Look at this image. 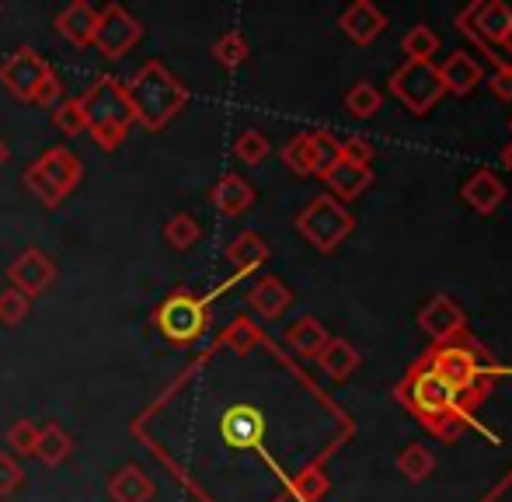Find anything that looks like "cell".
Returning <instances> with one entry per match:
<instances>
[{
    "mask_svg": "<svg viewBox=\"0 0 512 502\" xmlns=\"http://www.w3.org/2000/svg\"><path fill=\"white\" fill-rule=\"evenodd\" d=\"M49 70H53V63H49L46 56H39L32 46H18L11 56L0 60V84H4V91L11 98L32 105L35 91H39V84L49 77Z\"/></svg>",
    "mask_w": 512,
    "mask_h": 502,
    "instance_id": "52a82bcc",
    "label": "cell"
},
{
    "mask_svg": "<svg viewBox=\"0 0 512 502\" xmlns=\"http://www.w3.org/2000/svg\"><path fill=\"white\" fill-rule=\"evenodd\" d=\"M84 178V164L81 157L74 154L70 147H49L21 171V185L28 189V196L39 199L46 210H56L70 192L81 185Z\"/></svg>",
    "mask_w": 512,
    "mask_h": 502,
    "instance_id": "3957f363",
    "label": "cell"
},
{
    "mask_svg": "<svg viewBox=\"0 0 512 502\" xmlns=\"http://www.w3.org/2000/svg\"><path fill=\"white\" fill-rule=\"evenodd\" d=\"M126 95H129V105H133L136 126H143L147 133H161L192 98L189 88H185L161 60L143 63L126 81Z\"/></svg>",
    "mask_w": 512,
    "mask_h": 502,
    "instance_id": "6da1fadb",
    "label": "cell"
},
{
    "mask_svg": "<svg viewBox=\"0 0 512 502\" xmlns=\"http://www.w3.org/2000/svg\"><path fill=\"white\" fill-rule=\"evenodd\" d=\"M21 485H25V468H21V461L14 454H7V450H0V499L14 496Z\"/></svg>",
    "mask_w": 512,
    "mask_h": 502,
    "instance_id": "f35d334b",
    "label": "cell"
},
{
    "mask_svg": "<svg viewBox=\"0 0 512 502\" xmlns=\"http://www.w3.org/2000/svg\"><path fill=\"white\" fill-rule=\"evenodd\" d=\"M317 363H321V370L328 377L345 380V377L356 374V367H359V349L352 346V342H345V339H328V342H324L321 353H317Z\"/></svg>",
    "mask_w": 512,
    "mask_h": 502,
    "instance_id": "d4e9b609",
    "label": "cell"
},
{
    "mask_svg": "<svg viewBox=\"0 0 512 502\" xmlns=\"http://www.w3.org/2000/svg\"><path fill=\"white\" fill-rule=\"evenodd\" d=\"M418 328H422L429 339L446 342V339H453L457 332H464V311L453 304V297L439 293V297H432L429 304L418 311Z\"/></svg>",
    "mask_w": 512,
    "mask_h": 502,
    "instance_id": "9a60e30c",
    "label": "cell"
},
{
    "mask_svg": "<svg viewBox=\"0 0 512 502\" xmlns=\"http://www.w3.org/2000/svg\"><path fill=\"white\" fill-rule=\"evenodd\" d=\"M258 328L255 325H248V321H234V325H230V332L223 335V342H227V346H234L237 353H248L251 346H255L258 342Z\"/></svg>",
    "mask_w": 512,
    "mask_h": 502,
    "instance_id": "60d3db41",
    "label": "cell"
},
{
    "mask_svg": "<svg viewBox=\"0 0 512 502\" xmlns=\"http://www.w3.org/2000/svg\"><path fill=\"white\" fill-rule=\"evenodd\" d=\"M391 91L415 116H425L446 95L443 77H439V70L432 63H405V67H398L391 74Z\"/></svg>",
    "mask_w": 512,
    "mask_h": 502,
    "instance_id": "8992f818",
    "label": "cell"
},
{
    "mask_svg": "<svg viewBox=\"0 0 512 502\" xmlns=\"http://www.w3.org/2000/svg\"><path fill=\"white\" fill-rule=\"evenodd\" d=\"M49 119H53V126L60 129L63 136L84 133V116H81V102H77V98H63L60 105H53Z\"/></svg>",
    "mask_w": 512,
    "mask_h": 502,
    "instance_id": "8d00e7d4",
    "label": "cell"
},
{
    "mask_svg": "<svg viewBox=\"0 0 512 502\" xmlns=\"http://www.w3.org/2000/svg\"><path fill=\"white\" fill-rule=\"evenodd\" d=\"M331 335L324 332V325L317 318H300V321H293L290 328H286V342H290V349L293 353H300V356H317L324 349V342H328Z\"/></svg>",
    "mask_w": 512,
    "mask_h": 502,
    "instance_id": "484cf974",
    "label": "cell"
},
{
    "mask_svg": "<svg viewBox=\"0 0 512 502\" xmlns=\"http://www.w3.org/2000/svg\"><path fill=\"white\" fill-rule=\"evenodd\" d=\"M432 370H436V374L443 377L446 384L453 387V391H457V398H460V394H467V391L478 394L481 363H478V356H474L471 349H464V346L439 349L436 360H432Z\"/></svg>",
    "mask_w": 512,
    "mask_h": 502,
    "instance_id": "8fae6325",
    "label": "cell"
},
{
    "mask_svg": "<svg viewBox=\"0 0 512 502\" xmlns=\"http://www.w3.org/2000/svg\"><path fill=\"white\" fill-rule=\"evenodd\" d=\"M293 304V290L279 276H262L248 293V307H255V314L276 321L286 314V307Z\"/></svg>",
    "mask_w": 512,
    "mask_h": 502,
    "instance_id": "d6986e66",
    "label": "cell"
},
{
    "mask_svg": "<svg viewBox=\"0 0 512 502\" xmlns=\"http://www.w3.org/2000/svg\"><path fill=\"white\" fill-rule=\"evenodd\" d=\"M269 150H272V147H269V136L258 133V129H244V133L234 140L237 161H241V164H251V168H255V164H262L265 157H269Z\"/></svg>",
    "mask_w": 512,
    "mask_h": 502,
    "instance_id": "836d02e7",
    "label": "cell"
},
{
    "mask_svg": "<svg viewBox=\"0 0 512 502\" xmlns=\"http://www.w3.org/2000/svg\"><path fill=\"white\" fill-rule=\"evenodd\" d=\"M439 77H443V88L453 91V95H471V91L481 84V67L464 53V49H457V53L439 67Z\"/></svg>",
    "mask_w": 512,
    "mask_h": 502,
    "instance_id": "603a6c76",
    "label": "cell"
},
{
    "mask_svg": "<svg viewBox=\"0 0 512 502\" xmlns=\"http://www.w3.org/2000/svg\"><path fill=\"white\" fill-rule=\"evenodd\" d=\"M405 391L411 394V408L422 415L429 429L436 426L439 419H446V415L457 412V391H453V387L446 384V380L439 377L432 367L418 370Z\"/></svg>",
    "mask_w": 512,
    "mask_h": 502,
    "instance_id": "9c48e42d",
    "label": "cell"
},
{
    "mask_svg": "<svg viewBox=\"0 0 512 502\" xmlns=\"http://www.w3.org/2000/svg\"><path fill=\"white\" fill-rule=\"evenodd\" d=\"M143 39V25L126 11L122 4H105L98 7V32H95V49L105 60H122L136 42Z\"/></svg>",
    "mask_w": 512,
    "mask_h": 502,
    "instance_id": "ba28073f",
    "label": "cell"
},
{
    "mask_svg": "<svg viewBox=\"0 0 512 502\" xmlns=\"http://www.w3.org/2000/svg\"><path fill=\"white\" fill-rule=\"evenodd\" d=\"M157 496V485L140 464H122L112 478H108V499L112 502H150Z\"/></svg>",
    "mask_w": 512,
    "mask_h": 502,
    "instance_id": "ac0fdd59",
    "label": "cell"
},
{
    "mask_svg": "<svg viewBox=\"0 0 512 502\" xmlns=\"http://www.w3.org/2000/svg\"><path fill=\"white\" fill-rule=\"evenodd\" d=\"M293 492H297L300 502H321L328 496V475L321 468H304L293 478Z\"/></svg>",
    "mask_w": 512,
    "mask_h": 502,
    "instance_id": "d590c367",
    "label": "cell"
},
{
    "mask_svg": "<svg viewBox=\"0 0 512 502\" xmlns=\"http://www.w3.org/2000/svg\"><path fill=\"white\" fill-rule=\"evenodd\" d=\"M460 196H464L478 213H492V210H499L502 199H506V185H502V178L492 175V171H474V175L464 182V192H460Z\"/></svg>",
    "mask_w": 512,
    "mask_h": 502,
    "instance_id": "44dd1931",
    "label": "cell"
},
{
    "mask_svg": "<svg viewBox=\"0 0 512 502\" xmlns=\"http://www.w3.org/2000/svg\"><path fill=\"white\" fill-rule=\"evenodd\" d=\"M432 468H436V457H432V450L422 447V443H408L398 454V471L408 482H425V478L432 475Z\"/></svg>",
    "mask_w": 512,
    "mask_h": 502,
    "instance_id": "83f0119b",
    "label": "cell"
},
{
    "mask_svg": "<svg viewBox=\"0 0 512 502\" xmlns=\"http://www.w3.org/2000/svg\"><path fill=\"white\" fill-rule=\"evenodd\" d=\"M56 32L70 42L74 49H88L95 46V32H98V7L88 0H74L56 14Z\"/></svg>",
    "mask_w": 512,
    "mask_h": 502,
    "instance_id": "5bb4252c",
    "label": "cell"
},
{
    "mask_svg": "<svg viewBox=\"0 0 512 502\" xmlns=\"http://www.w3.org/2000/svg\"><path fill=\"white\" fill-rule=\"evenodd\" d=\"M492 91H495V98H502V102H512V67L509 63H502V67L492 74Z\"/></svg>",
    "mask_w": 512,
    "mask_h": 502,
    "instance_id": "7bdbcfd3",
    "label": "cell"
},
{
    "mask_svg": "<svg viewBox=\"0 0 512 502\" xmlns=\"http://www.w3.org/2000/svg\"><path fill=\"white\" fill-rule=\"evenodd\" d=\"M265 258H269V245H265V241L258 238L255 231H241L227 245V262L234 265V279L255 272L258 265H265Z\"/></svg>",
    "mask_w": 512,
    "mask_h": 502,
    "instance_id": "7402d4cb",
    "label": "cell"
},
{
    "mask_svg": "<svg viewBox=\"0 0 512 502\" xmlns=\"http://www.w3.org/2000/svg\"><path fill=\"white\" fill-rule=\"evenodd\" d=\"M509 129H512V119H509Z\"/></svg>",
    "mask_w": 512,
    "mask_h": 502,
    "instance_id": "c3c4849f",
    "label": "cell"
},
{
    "mask_svg": "<svg viewBox=\"0 0 512 502\" xmlns=\"http://www.w3.org/2000/svg\"><path fill=\"white\" fill-rule=\"evenodd\" d=\"M467 25V32L481 42V46H499V39L509 32L512 25V7L502 0H488V4L471 7L467 18H460V28Z\"/></svg>",
    "mask_w": 512,
    "mask_h": 502,
    "instance_id": "4fadbf2b",
    "label": "cell"
},
{
    "mask_svg": "<svg viewBox=\"0 0 512 502\" xmlns=\"http://www.w3.org/2000/svg\"><path fill=\"white\" fill-rule=\"evenodd\" d=\"M7 279L18 293H25L28 300H35L39 293H46L56 279V262L42 248H25L11 265H7Z\"/></svg>",
    "mask_w": 512,
    "mask_h": 502,
    "instance_id": "30bf717a",
    "label": "cell"
},
{
    "mask_svg": "<svg viewBox=\"0 0 512 502\" xmlns=\"http://www.w3.org/2000/svg\"><path fill=\"white\" fill-rule=\"evenodd\" d=\"M502 164H506V168L512 171V143H509L506 150H502Z\"/></svg>",
    "mask_w": 512,
    "mask_h": 502,
    "instance_id": "bcb514c9",
    "label": "cell"
},
{
    "mask_svg": "<svg viewBox=\"0 0 512 502\" xmlns=\"http://www.w3.org/2000/svg\"><path fill=\"white\" fill-rule=\"evenodd\" d=\"M63 102V77L56 74V70H49V77L39 84V91H35V102L32 105H42V109H53V105Z\"/></svg>",
    "mask_w": 512,
    "mask_h": 502,
    "instance_id": "b9f144b4",
    "label": "cell"
},
{
    "mask_svg": "<svg viewBox=\"0 0 512 502\" xmlns=\"http://www.w3.org/2000/svg\"><path fill=\"white\" fill-rule=\"evenodd\" d=\"M220 436L237 450L258 447L265 436V415L255 405H230L220 415Z\"/></svg>",
    "mask_w": 512,
    "mask_h": 502,
    "instance_id": "7c38bea8",
    "label": "cell"
},
{
    "mask_svg": "<svg viewBox=\"0 0 512 502\" xmlns=\"http://www.w3.org/2000/svg\"><path fill=\"white\" fill-rule=\"evenodd\" d=\"M401 49H405L408 63H432V56H436V49H439V35L432 32L429 25H415L405 32Z\"/></svg>",
    "mask_w": 512,
    "mask_h": 502,
    "instance_id": "f1b7e54d",
    "label": "cell"
},
{
    "mask_svg": "<svg viewBox=\"0 0 512 502\" xmlns=\"http://www.w3.org/2000/svg\"><path fill=\"white\" fill-rule=\"evenodd\" d=\"M84 116V133L98 143L102 150L122 147V140L129 136V129L136 126L133 105H129L126 84L115 81L112 74H98L88 88L77 95Z\"/></svg>",
    "mask_w": 512,
    "mask_h": 502,
    "instance_id": "7a4b0ae2",
    "label": "cell"
},
{
    "mask_svg": "<svg viewBox=\"0 0 512 502\" xmlns=\"http://www.w3.org/2000/svg\"><path fill=\"white\" fill-rule=\"evenodd\" d=\"M0 14H4V4H0Z\"/></svg>",
    "mask_w": 512,
    "mask_h": 502,
    "instance_id": "7dc6e473",
    "label": "cell"
},
{
    "mask_svg": "<svg viewBox=\"0 0 512 502\" xmlns=\"http://www.w3.org/2000/svg\"><path fill=\"white\" fill-rule=\"evenodd\" d=\"M209 203L220 217H241L255 206V189L248 178L241 175H223L220 182L209 189Z\"/></svg>",
    "mask_w": 512,
    "mask_h": 502,
    "instance_id": "e0dca14e",
    "label": "cell"
},
{
    "mask_svg": "<svg viewBox=\"0 0 512 502\" xmlns=\"http://www.w3.org/2000/svg\"><path fill=\"white\" fill-rule=\"evenodd\" d=\"M213 60L220 63V67H227V70H237L244 60H248V39H244L241 32H227V35H220V39L213 42Z\"/></svg>",
    "mask_w": 512,
    "mask_h": 502,
    "instance_id": "f546056e",
    "label": "cell"
},
{
    "mask_svg": "<svg viewBox=\"0 0 512 502\" xmlns=\"http://www.w3.org/2000/svg\"><path fill=\"white\" fill-rule=\"evenodd\" d=\"M28 311H32V300H28L25 293H18L14 286H4V290H0V325L4 328L21 325V321L28 318Z\"/></svg>",
    "mask_w": 512,
    "mask_h": 502,
    "instance_id": "e575fe53",
    "label": "cell"
},
{
    "mask_svg": "<svg viewBox=\"0 0 512 502\" xmlns=\"http://www.w3.org/2000/svg\"><path fill=\"white\" fill-rule=\"evenodd\" d=\"M307 143H310V161H314V175L324 178V171L338 164V140L331 133H324V129H317V133H307Z\"/></svg>",
    "mask_w": 512,
    "mask_h": 502,
    "instance_id": "d6a6232c",
    "label": "cell"
},
{
    "mask_svg": "<svg viewBox=\"0 0 512 502\" xmlns=\"http://www.w3.org/2000/svg\"><path fill=\"white\" fill-rule=\"evenodd\" d=\"M7 161H11V147H7V140L0 136V168H4Z\"/></svg>",
    "mask_w": 512,
    "mask_h": 502,
    "instance_id": "ee69618b",
    "label": "cell"
},
{
    "mask_svg": "<svg viewBox=\"0 0 512 502\" xmlns=\"http://www.w3.org/2000/svg\"><path fill=\"white\" fill-rule=\"evenodd\" d=\"M150 325L168 339L171 346H192L209 328V297H196L192 290H175L168 300L154 307Z\"/></svg>",
    "mask_w": 512,
    "mask_h": 502,
    "instance_id": "277c9868",
    "label": "cell"
},
{
    "mask_svg": "<svg viewBox=\"0 0 512 502\" xmlns=\"http://www.w3.org/2000/svg\"><path fill=\"white\" fill-rule=\"evenodd\" d=\"M352 227H356V220H352V213L345 210L335 196H314L297 217V231L304 234L321 255H328V251H335L342 245L352 234Z\"/></svg>",
    "mask_w": 512,
    "mask_h": 502,
    "instance_id": "5b68a950",
    "label": "cell"
},
{
    "mask_svg": "<svg viewBox=\"0 0 512 502\" xmlns=\"http://www.w3.org/2000/svg\"><path fill=\"white\" fill-rule=\"evenodd\" d=\"M283 161L293 175H314V161H310V143H307V133H297L290 143L283 147Z\"/></svg>",
    "mask_w": 512,
    "mask_h": 502,
    "instance_id": "74e56055",
    "label": "cell"
},
{
    "mask_svg": "<svg viewBox=\"0 0 512 502\" xmlns=\"http://www.w3.org/2000/svg\"><path fill=\"white\" fill-rule=\"evenodd\" d=\"M70 454H74V436H70L60 422L39 426V447H35V457H39L46 468H60L63 461H70Z\"/></svg>",
    "mask_w": 512,
    "mask_h": 502,
    "instance_id": "cb8c5ba5",
    "label": "cell"
},
{
    "mask_svg": "<svg viewBox=\"0 0 512 502\" xmlns=\"http://www.w3.org/2000/svg\"><path fill=\"white\" fill-rule=\"evenodd\" d=\"M373 182V171L370 168H359V164L349 161H338L335 168L324 171V185L331 189V196L342 203V199H356L366 192V185Z\"/></svg>",
    "mask_w": 512,
    "mask_h": 502,
    "instance_id": "ffe728a7",
    "label": "cell"
},
{
    "mask_svg": "<svg viewBox=\"0 0 512 502\" xmlns=\"http://www.w3.org/2000/svg\"><path fill=\"white\" fill-rule=\"evenodd\" d=\"M499 49H506V53L512 56V25H509V32H506V35H502V39H499Z\"/></svg>",
    "mask_w": 512,
    "mask_h": 502,
    "instance_id": "f6af8a7d",
    "label": "cell"
},
{
    "mask_svg": "<svg viewBox=\"0 0 512 502\" xmlns=\"http://www.w3.org/2000/svg\"><path fill=\"white\" fill-rule=\"evenodd\" d=\"M199 238H203V224L185 210L175 213V217L164 224V241L175 251H189L192 245H199Z\"/></svg>",
    "mask_w": 512,
    "mask_h": 502,
    "instance_id": "4316f807",
    "label": "cell"
},
{
    "mask_svg": "<svg viewBox=\"0 0 512 502\" xmlns=\"http://www.w3.org/2000/svg\"><path fill=\"white\" fill-rule=\"evenodd\" d=\"M338 28H342V32L349 35L356 46H370L377 35H384L387 14L380 11L377 4H370V0H356V4L342 11V18H338Z\"/></svg>",
    "mask_w": 512,
    "mask_h": 502,
    "instance_id": "2e32d148",
    "label": "cell"
},
{
    "mask_svg": "<svg viewBox=\"0 0 512 502\" xmlns=\"http://www.w3.org/2000/svg\"><path fill=\"white\" fill-rule=\"evenodd\" d=\"M4 440H7V447H11L7 454L35 457V447H39V426H35L32 419H18V422H11V426H7Z\"/></svg>",
    "mask_w": 512,
    "mask_h": 502,
    "instance_id": "4dcf8cb0",
    "label": "cell"
},
{
    "mask_svg": "<svg viewBox=\"0 0 512 502\" xmlns=\"http://www.w3.org/2000/svg\"><path fill=\"white\" fill-rule=\"evenodd\" d=\"M338 161L359 164V168H370L373 161V147L363 136H349V140H338Z\"/></svg>",
    "mask_w": 512,
    "mask_h": 502,
    "instance_id": "ab89813d",
    "label": "cell"
},
{
    "mask_svg": "<svg viewBox=\"0 0 512 502\" xmlns=\"http://www.w3.org/2000/svg\"><path fill=\"white\" fill-rule=\"evenodd\" d=\"M380 105H384V98H380V91L373 88L370 81L352 84V91H349V95H345V109H349L356 119H370V116H377Z\"/></svg>",
    "mask_w": 512,
    "mask_h": 502,
    "instance_id": "1f68e13d",
    "label": "cell"
}]
</instances>
